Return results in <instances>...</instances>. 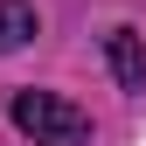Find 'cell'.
<instances>
[{
  "label": "cell",
  "instance_id": "1",
  "mask_svg": "<svg viewBox=\"0 0 146 146\" xmlns=\"http://www.w3.org/2000/svg\"><path fill=\"white\" fill-rule=\"evenodd\" d=\"M7 118H14V132L35 139V146H90V111L70 104V98H56V90H14Z\"/></svg>",
  "mask_w": 146,
  "mask_h": 146
},
{
  "label": "cell",
  "instance_id": "2",
  "mask_svg": "<svg viewBox=\"0 0 146 146\" xmlns=\"http://www.w3.org/2000/svg\"><path fill=\"white\" fill-rule=\"evenodd\" d=\"M104 63H111L118 90H146V35L139 28H111L104 35Z\"/></svg>",
  "mask_w": 146,
  "mask_h": 146
},
{
  "label": "cell",
  "instance_id": "3",
  "mask_svg": "<svg viewBox=\"0 0 146 146\" xmlns=\"http://www.w3.org/2000/svg\"><path fill=\"white\" fill-rule=\"evenodd\" d=\"M35 35H42L35 0H0V49H28Z\"/></svg>",
  "mask_w": 146,
  "mask_h": 146
}]
</instances>
